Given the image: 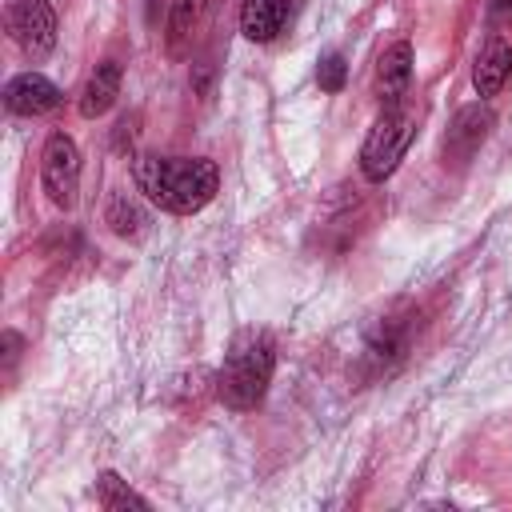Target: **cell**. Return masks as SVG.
<instances>
[{
  "label": "cell",
  "mask_w": 512,
  "mask_h": 512,
  "mask_svg": "<svg viewBox=\"0 0 512 512\" xmlns=\"http://www.w3.org/2000/svg\"><path fill=\"white\" fill-rule=\"evenodd\" d=\"M96 500H100V508H108V512H120V508H148V500H144L140 492H132L116 472H104V476H100Z\"/></svg>",
  "instance_id": "cell-13"
},
{
  "label": "cell",
  "mask_w": 512,
  "mask_h": 512,
  "mask_svg": "<svg viewBox=\"0 0 512 512\" xmlns=\"http://www.w3.org/2000/svg\"><path fill=\"white\" fill-rule=\"evenodd\" d=\"M416 136V116L404 108V104H392L380 112V120L372 124V132L364 136V148H360V172L380 184L396 172V164L404 160L408 144Z\"/></svg>",
  "instance_id": "cell-3"
},
{
  "label": "cell",
  "mask_w": 512,
  "mask_h": 512,
  "mask_svg": "<svg viewBox=\"0 0 512 512\" xmlns=\"http://www.w3.org/2000/svg\"><path fill=\"white\" fill-rule=\"evenodd\" d=\"M204 12H208V0H172V44H184L196 28H200V20H204Z\"/></svg>",
  "instance_id": "cell-14"
},
{
  "label": "cell",
  "mask_w": 512,
  "mask_h": 512,
  "mask_svg": "<svg viewBox=\"0 0 512 512\" xmlns=\"http://www.w3.org/2000/svg\"><path fill=\"white\" fill-rule=\"evenodd\" d=\"M508 76H512V44L500 40V36H492V40L480 48L476 64H472V84H476L480 96H496Z\"/></svg>",
  "instance_id": "cell-9"
},
{
  "label": "cell",
  "mask_w": 512,
  "mask_h": 512,
  "mask_svg": "<svg viewBox=\"0 0 512 512\" xmlns=\"http://www.w3.org/2000/svg\"><path fill=\"white\" fill-rule=\"evenodd\" d=\"M344 76H348V68H344V56H340V52L324 56L320 68H316V80H320L324 92H340V88H344Z\"/></svg>",
  "instance_id": "cell-15"
},
{
  "label": "cell",
  "mask_w": 512,
  "mask_h": 512,
  "mask_svg": "<svg viewBox=\"0 0 512 512\" xmlns=\"http://www.w3.org/2000/svg\"><path fill=\"white\" fill-rule=\"evenodd\" d=\"M40 184L44 196L56 208H72L76 204V188H80V148L68 132H52L40 156Z\"/></svg>",
  "instance_id": "cell-4"
},
{
  "label": "cell",
  "mask_w": 512,
  "mask_h": 512,
  "mask_svg": "<svg viewBox=\"0 0 512 512\" xmlns=\"http://www.w3.org/2000/svg\"><path fill=\"white\" fill-rule=\"evenodd\" d=\"M408 80H412V44H408V40H396V44L384 48L380 60H376V96H380V104H384V108L400 104Z\"/></svg>",
  "instance_id": "cell-7"
},
{
  "label": "cell",
  "mask_w": 512,
  "mask_h": 512,
  "mask_svg": "<svg viewBox=\"0 0 512 512\" xmlns=\"http://www.w3.org/2000/svg\"><path fill=\"white\" fill-rule=\"evenodd\" d=\"M132 180L156 208L192 216L216 196L220 168L204 156H140L132 164Z\"/></svg>",
  "instance_id": "cell-1"
},
{
  "label": "cell",
  "mask_w": 512,
  "mask_h": 512,
  "mask_svg": "<svg viewBox=\"0 0 512 512\" xmlns=\"http://www.w3.org/2000/svg\"><path fill=\"white\" fill-rule=\"evenodd\" d=\"M488 124H492V112L488 108H480V104L460 108L456 120H452V128H448V136H444V156H452L456 164H464L480 148V140L488 136Z\"/></svg>",
  "instance_id": "cell-8"
},
{
  "label": "cell",
  "mask_w": 512,
  "mask_h": 512,
  "mask_svg": "<svg viewBox=\"0 0 512 512\" xmlns=\"http://www.w3.org/2000/svg\"><path fill=\"white\" fill-rule=\"evenodd\" d=\"M116 96H120V64L116 60H104V64H96V72L88 76V84L80 92V116L84 120L104 116L116 104Z\"/></svg>",
  "instance_id": "cell-10"
},
{
  "label": "cell",
  "mask_w": 512,
  "mask_h": 512,
  "mask_svg": "<svg viewBox=\"0 0 512 512\" xmlns=\"http://www.w3.org/2000/svg\"><path fill=\"white\" fill-rule=\"evenodd\" d=\"M108 224H112L116 236L140 240V236L148 232V212H144L128 192H116V196L108 200Z\"/></svg>",
  "instance_id": "cell-12"
},
{
  "label": "cell",
  "mask_w": 512,
  "mask_h": 512,
  "mask_svg": "<svg viewBox=\"0 0 512 512\" xmlns=\"http://www.w3.org/2000/svg\"><path fill=\"white\" fill-rule=\"evenodd\" d=\"M60 104V88L40 72H20L4 84V108L16 116H44Z\"/></svg>",
  "instance_id": "cell-6"
},
{
  "label": "cell",
  "mask_w": 512,
  "mask_h": 512,
  "mask_svg": "<svg viewBox=\"0 0 512 512\" xmlns=\"http://www.w3.org/2000/svg\"><path fill=\"white\" fill-rule=\"evenodd\" d=\"M272 368H276V344L264 328H248L232 340L228 356H224V368L216 376V392L228 408L236 412H248L264 400L268 392V380H272Z\"/></svg>",
  "instance_id": "cell-2"
},
{
  "label": "cell",
  "mask_w": 512,
  "mask_h": 512,
  "mask_svg": "<svg viewBox=\"0 0 512 512\" xmlns=\"http://www.w3.org/2000/svg\"><path fill=\"white\" fill-rule=\"evenodd\" d=\"M4 28L28 56H44L56 44V12L48 0H8Z\"/></svg>",
  "instance_id": "cell-5"
},
{
  "label": "cell",
  "mask_w": 512,
  "mask_h": 512,
  "mask_svg": "<svg viewBox=\"0 0 512 512\" xmlns=\"http://www.w3.org/2000/svg\"><path fill=\"white\" fill-rule=\"evenodd\" d=\"M284 16H288V0H244L240 28H244L248 40L264 44L284 28Z\"/></svg>",
  "instance_id": "cell-11"
}]
</instances>
